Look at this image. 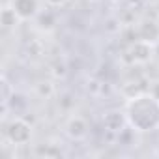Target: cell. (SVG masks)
Segmentation results:
<instances>
[{
    "mask_svg": "<svg viewBox=\"0 0 159 159\" xmlns=\"http://www.w3.org/2000/svg\"><path fill=\"white\" fill-rule=\"evenodd\" d=\"M129 129L137 133H152L159 129V98L152 92H139L125 101L124 107Z\"/></svg>",
    "mask_w": 159,
    "mask_h": 159,
    "instance_id": "obj_1",
    "label": "cell"
},
{
    "mask_svg": "<svg viewBox=\"0 0 159 159\" xmlns=\"http://www.w3.org/2000/svg\"><path fill=\"white\" fill-rule=\"evenodd\" d=\"M32 125L21 116H13L8 122H4V139L11 146H26L32 140Z\"/></svg>",
    "mask_w": 159,
    "mask_h": 159,
    "instance_id": "obj_2",
    "label": "cell"
},
{
    "mask_svg": "<svg viewBox=\"0 0 159 159\" xmlns=\"http://www.w3.org/2000/svg\"><path fill=\"white\" fill-rule=\"evenodd\" d=\"M64 131L71 140H84L88 137L90 131V124L84 116L81 114H73L67 118V122L64 124Z\"/></svg>",
    "mask_w": 159,
    "mask_h": 159,
    "instance_id": "obj_3",
    "label": "cell"
},
{
    "mask_svg": "<svg viewBox=\"0 0 159 159\" xmlns=\"http://www.w3.org/2000/svg\"><path fill=\"white\" fill-rule=\"evenodd\" d=\"M101 122H103L105 131H109V133H116V135H120L122 131H125V127H129L127 118H125V112L120 111V109H111V111L103 112Z\"/></svg>",
    "mask_w": 159,
    "mask_h": 159,
    "instance_id": "obj_4",
    "label": "cell"
},
{
    "mask_svg": "<svg viewBox=\"0 0 159 159\" xmlns=\"http://www.w3.org/2000/svg\"><path fill=\"white\" fill-rule=\"evenodd\" d=\"M10 6L19 17V21H34L41 13L39 0H11Z\"/></svg>",
    "mask_w": 159,
    "mask_h": 159,
    "instance_id": "obj_5",
    "label": "cell"
},
{
    "mask_svg": "<svg viewBox=\"0 0 159 159\" xmlns=\"http://www.w3.org/2000/svg\"><path fill=\"white\" fill-rule=\"evenodd\" d=\"M152 43L148 41H142V39H137L135 43H131L125 51V56L129 58L131 64H146L150 58H152Z\"/></svg>",
    "mask_w": 159,
    "mask_h": 159,
    "instance_id": "obj_6",
    "label": "cell"
},
{
    "mask_svg": "<svg viewBox=\"0 0 159 159\" xmlns=\"http://www.w3.org/2000/svg\"><path fill=\"white\" fill-rule=\"evenodd\" d=\"M139 39L153 43L159 39V25L157 21H144L139 25Z\"/></svg>",
    "mask_w": 159,
    "mask_h": 159,
    "instance_id": "obj_7",
    "label": "cell"
},
{
    "mask_svg": "<svg viewBox=\"0 0 159 159\" xmlns=\"http://www.w3.org/2000/svg\"><path fill=\"white\" fill-rule=\"evenodd\" d=\"M0 88H2V111H4V116H6V112L10 109V103L15 98V88L8 81V77H2V81H0Z\"/></svg>",
    "mask_w": 159,
    "mask_h": 159,
    "instance_id": "obj_8",
    "label": "cell"
},
{
    "mask_svg": "<svg viewBox=\"0 0 159 159\" xmlns=\"http://www.w3.org/2000/svg\"><path fill=\"white\" fill-rule=\"evenodd\" d=\"M17 23H19V17L15 15L11 6H4V10H2V25H4V28L17 26Z\"/></svg>",
    "mask_w": 159,
    "mask_h": 159,
    "instance_id": "obj_9",
    "label": "cell"
},
{
    "mask_svg": "<svg viewBox=\"0 0 159 159\" xmlns=\"http://www.w3.org/2000/svg\"><path fill=\"white\" fill-rule=\"evenodd\" d=\"M45 2L51 6V8H62V6H66L69 0H45Z\"/></svg>",
    "mask_w": 159,
    "mask_h": 159,
    "instance_id": "obj_10",
    "label": "cell"
}]
</instances>
